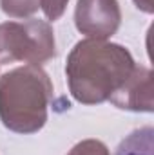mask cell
<instances>
[{
  "instance_id": "6da1fadb",
  "label": "cell",
  "mask_w": 154,
  "mask_h": 155,
  "mask_svg": "<svg viewBox=\"0 0 154 155\" xmlns=\"http://www.w3.org/2000/svg\"><path fill=\"white\" fill-rule=\"evenodd\" d=\"M134 65L131 52L118 43L82 40L69 52L65 65L69 90L82 105H100L125 83Z\"/></svg>"
},
{
  "instance_id": "7a4b0ae2",
  "label": "cell",
  "mask_w": 154,
  "mask_h": 155,
  "mask_svg": "<svg viewBox=\"0 0 154 155\" xmlns=\"http://www.w3.org/2000/svg\"><path fill=\"white\" fill-rule=\"evenodd\" d=\"M53 83L38 65L16 67L0 78V121L15 134H37L47 121Z\"/></svg>"
},
{
  "instance_id": "3957f363",
  "label": "cell",
  "mask_w": 154,
  "mask_h": 155,
  "mask_svg": "<svg viewBox=\"0 0 154 155\" xmlns=\"http://www.w3.org/2000/svg\"><path fill=\"white\" fill-rule=\"evenodd\" d=\"M54 56L56 43L49 22L29 18L0 24V65L24 61L40 67Z\"/></svg>"
},
{
  "instance_id": "277c9868",
  "label": "cell",
  "mask_w": 154,
  "mask_h": 155,
  "mask_svg": "<svg viewBox=\"0 0 154 155\" xmlns=\"http://www.w3.org/2000/svg\"><path fill=\"white\" fill-rule=\"evenodd\" d=\"M121 11L118 0H78L75 9L76 29L94 40H107L118 31Z\"/></svg>"
},
{
  "instance_id": "5b68a950",
  "label": "cell",
  "mask_w": 154,
  "mask_h": 155,
  "mask_svg": "<svg viewBox=\"0 0 154 155\" xmlns=\"http://www.w3.org/2000/svg\"><path fill=\"white\" fill-rule=\"evenodd\" d=\"M109 101L131 112H152L154 108V87L152 71L143 65H134L131 76L109 97Z\"/></svg>"
},
{
  "instance_id": "8992f818",
  "label": "cell",
  "mask_w": 154,
  "mask_h": 155,
  "mask_svg": "<svg viewBox=\"0 0 154 155\" xmlns=\"http://www.w3.org/2000/svg\"><path fill=\"white\" fill-rule=\"evenodd\" d=\"M154 130L152 126H143L131 132L116 148L114 155H152Z\"/></svg>"
},
{
  "instance_id": "52a82bcc",
  "label": "cell",
  "mask_w": 154,
  "mask_h": 155,
  "mask_svg": "<svg viewBox=\"0 0 154 155\" xmlns=\"http://www.w3.org/2000/svg\"><path fill=\"white\" fill-rule=\"evenodd\" d=\"M2 11L11 18H29L40 7V0H0Z\"/></svg>"
},
{
  "instance_id": "ba28073f",
  "label": "cell",
  "mask_w": 154,
  "mask_h": 155,
  "mask_svg": "<svg viewBox=\"0 0 154 155\" xmlns=\"http://www.w3.org/2000/svg\"><path fill=\"white\" fill-rule=\"evenodd\" d=\"M67 155H109V150L98 139H85V141L75 144Z\"/></svg>"
},
{
  "instance_id": "9c48e42d",
  "label": "cell",
  "mask_w": 154,
  "mask_h": 155,
  "mask_svg": "<svg viewBox=\"0 0 154 155\" xmlns=\"http://www.w3.org/2000/svg\"><path fill=\"white\" fill-rule=\"evenodd\" d=\"M67 2L69 0H40V7H42L45 18L54 22L64 15V11L67 7Z\"/></svg>"
},
{
  "instance_id": "30bf717a",
  "label": "cell",
  "mask_w": 154,
  "mask_h": 155,
  "mask_svg": "<svg viewBox=\"0 0 154 155\" xmlns=\"http://www.w3.org/2000/svg\"><path fill=\"white\" fill-rule=\"evenodd\" d=\"M134 4H136V7L138 9H142L143 13H152V0H134Z\"/></svg>"
}]
</instances>
